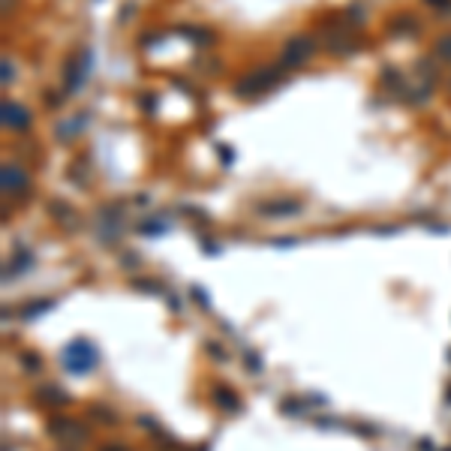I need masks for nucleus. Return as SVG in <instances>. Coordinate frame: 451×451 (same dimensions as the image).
Listing matches in <instances>:
<instances>
[{
    "instance_id": "obj_3",
    "label": "nucleus",
    "mask_w": 451,
    "mask_h": 451,
    "mask_svg": "<svg viewBox=\"0 0 451 451\" xmlns=\"http://www.w3.org/2000/svg\"><path fill=\"white\" fill-rule=\"evenodd\" d=\"M277 78H280L277 69H259V73L241 78V82L235 85V94H241V96H256V94H262V90H268L271 85L277 82Z\"/></svg>"
},
{
    "instance_id": "obj_4",
    "label": "nucleus",
    "mask_w": 451,
    "mask_h": 451,
    "mask_svg": "<svg viewBox=\"0 0 451 451\" xmlns=\"http://www.w3.org/2000/svg\"><path fill=\"white\" fill-rule=\"evenodd\" d=\"M310 55H313V39L310 36H292L283 48V55H280V64L283 66H298L304 64V60H310Z\"/></svg>"
},
{
    "instance_id": "obj_6",
    "label": "nucleus",
    "mask_w": 451,
    "mask_h": 451,
    "mask_svg": "<svg viewBox=\"0 0 451 451\" xmlns=\"http://www.w3.org/2000/svg\"><path fill=\"white\" fill-rule=\"evenodd\" d=\"M27 187H30V180H27V175L22 172V169L18 166H3V189L6 193L18 196V193H24Z\"/></svg>"
},
{
    "instance_id": "obj_8",
    "label": "nucleus",
    "mask_w": 451,
    "mask_h": 451,
    "mask_svg": "<svg viewBox=\"0 0 451 451\" xmlns=\"http://www.w3.org/2000/svg\"><path fill=\"white\" fill-rule=\"evenodd\" d=\"M3 85H13V66H9V57H3Z\"/></svg>"
},
{
    "instance_id": "obj_7",
    "label": "nucleus",
    "mask_w": 451,
    "mask_h": 451,
    "mask_svg": "<svg viewBox=\"0 0 451 451\" xmlns=\"http://www.w3.org/2000/svg\"><path fill=\"white\" fill-rule=\"evenodd\" d=\"M436 55H439V57H445V60H451V34H448V36H443V39L436 43Z\"/></svg>"
},
{
    "instance_id": "obj_5",
    "label": "nucleus",
    "mask_w": 451,
    "mask_h": 451,
    "mask_svg": "<svg viewBox=\"0 0 451 451\" xmlns=\"http://www.w3.org/2000/svg\"><path fill=\"white\" fill-rule=\"evenodd\" d=\"M3 127H13V129L22 133V129L30 127V115L18 103H9V99H6V103H3Z\"/></svg>"
},
{
    "instance_id": "obj_1",
    "label": "nucleus",
    "mask_w": 451,
    "mask_h": 451,
    "mask_svg": "<svg viewBox=\"0 0 451 451\" xmlns=\"http://www.w3.org/2000/svg\"><path fill=\"white\" fill-rule=\"evenodd\" d=\"M94 361H96V352L87 340H78V343H69L64 349V364L73 370V373H87V370L94 367Z\"/></svg>"
},
{
    "instance_id": "obj_9",
    "label": "nucleus",
    "mask_w": 451,
    "mask_h": 451,
    "mask_svg": "<svg viewBox=\"0 0 451 451\" xmlns=\"http://www.w3.org/2000/svg\"><path fill=\"white\" fill-rule=\"evenodd\" d=\"M427 3H436V6L445 9V6H451V0H427Z\"/></svg>"
},
{
    "instance_id": "obj_2",
    "label": "nucleus",
    "mask_w": 451,
    "mask_h": 451,
    "mask_svg": "<svg viewBox=\"0 0 451 451\" xmlns=\"http://www.w3.org/2000/svg\"><path fill=\"white\" fill-rule=\"evenodd\" d=\"M87 69H90V52H78L66 60L64 66V85L69 94H76L78 87H82V82L87 78Z\"/></svg>"
}]
</instances>
